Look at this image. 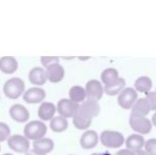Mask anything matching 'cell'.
<instances>
[{
	"label": "cell",
	"mask_w": 156,
	"mask_h": 155,
	"mask_svg": "<svg viewBox=\"0 0 156 155\" xmlns=\"http://www.w3.org/2000/svg\"><path fill=\"white\" fill-rule=\"evenodd\" d=\"M47 134V125L41 120H33L26 124L23 129V136L29 140L36 141L45 138Z\"/></svg>",
	"instance_id": "6da1fadb"
},
{
	"label": "cell",
	"mask_w": 156,
	"mask_h": 155,
	"mask_svg": "<svg viewBox=\"0 0 156 155\" xmlns=\"http://www.w3.org/2000/svg\"><path fill=\"white\" fill-rule=\"evenodd\" d=\"M26 88V84L23 80L20 78H11L4 83L3 85V93L6 98L9 99H18L19 97L23 96Z\"/></svg>",
	"instance_id": "7a4b0ae2"
},
{
	"label": "cell",
	"mask_w": 156,
	"mask_h": 155,
	"mask_svg": "<svg viewBox=\"0 0 156 155\" xmlns=\"http://www.w3.org/2000/svg\"><path fill=\"white\" fill-rule=\"evenodd\" d=\"M100 141L104 147L109 149L120 148L125 143L124 136L118 131H103L100 135Z\"/></svg>",
	"instance_id": "3957f363"
},
{
	"label": "cell",
	"mask_w": 156,
	"mask_h": 155,
	"mask_svg": "<svg viewBox=\"0 0 156 155\" xmlns=\"http://www.w3.org/2000/svg\"><path fill=\"white\" fill-rule=\"evenodd\" d=\"M129 126L131 129L136 132V134L146 135L152 131V121L147 117H138L131 115L129 116Z\"/></svg>",
	"instance_id": "277c9868"
},
{
	"label": "cell",
	"mask_w": 156,
	"mask_h": 155,
	"mask_svg": "<svg viewBox=\"0 0 156 155\" xmlns=\"http://www.w3.org/2000/svg\"><path fill=\"white\" fill-rule=\"evenodd\" d=\"M137 100L138 93L135 88H132V87H125L118 96V104L123 110H132Z\"/></svg>",
	"instance_id": "5b68a950"
},
{
	"label": "cell",
	"mask_w": 156,
	"mask_h": 155,
	"mask_svg": "<svg viewBox=\"0 0 156 155\" xmlns=\"http://www.w3.org/2000/svg\"><path fill=\"white\" fill-rule=\"evenodd\" d=\"M8 145L11 150L17 153H28L30 151V140L23 135H11L8 139Z\"/></svg>",
	"instance_id": "8992f818"
},
{
	"label": "cell",
	"mask_w": 156,
	"mask_h": 155,
	"mask_svg": "<svg viewBox=\"0 0 156 155\" xmlns=\"http://www.w3.org/2000/svg\"><path fill=\"white\" fill-rule=\"evenodd\" d=\"M93 118L94 117L84 107L80 105L79 110L76 111V113L72 118L74 128L78 130H87L93 122Z\"/></svg>",
	"instance_id": "52a82bcc"
},
{
	"label": "cell",
	"mask_w": 156,
	"mask_h": 155,
	"mask_svg": "<svg viewBox=\"0 0 156 155\" xmlns=\"http://www.w3.org/2000/svg\"><path fill=\"white\" fill-rule=\"evenodd\" d=\"M80 107V104L74 103L70 99H61L58 102V105H56V111L60 114V116L64 118H73L74 114L76 113V111Z\"/></svg>",
	"instance_id": "ba28073f"
},
{
	"label": "cell",
	"mask_w": 156,
	"mask_h": 155,
	"mask_svg": "<svg viewBox=\"0 0 156 155\" xmlns=\"http://www.w3.org/2000/svg\"><path fill=\"white\" fill-rule=\"evenodd\" d=\"M86 90L87 99L94 100V101H99L102 99L103 93H104V87L102 83L98 80H90L86 83L85 86Z\"/></svg>",
	"instance_id": "9c48e42d"
},
{
	"label": "cell",
	"mask_w": 156,
	"mask_h": 155,
	"mask_svg": "<svg viewBox=\"0 0 156 155\" xmlns=\"http://www.w3.org/2000/svg\"><path fill=\"white\" fill-rule=\"evenodd\" d=\"M23 101L29 104H37L45 100L46 91L41 87H31L23 96Z\"/></svg>",
	"instance_id": "30bf717a"
},
{
	"label": "cell",
	"mask_w": 156,
	"mask_h": 155,
	"mask_svg": "<svg viewBox=\"0 0 156 155\" xmlns=\"http://www.w3.org/2000/svg\"><path fill=\"white\" fill-rule=\"evenodd\" d=\"M10 116L14 121L23 123L30 119V113L28 108L21 104H14L10 108Z\"/></svg>",
	"instance_id": "8fae6325"
},
{
	"label": "cell",
	"mask_w": 156,
	"mask_h": 155,
	"mask_svg": "<svg viewBox=\"0 0 156 155\" xmlns=\"http://www.w3.org/2000/svg\"><path fill=\"white\" fill-rule=\"evenodd\" d=\"M99 141V136L96 131L94 130H87L83 133V135L80 138V145L83 149L90 150L94 149Z\"/></svg>",
	"instance_id": "7c38bea8"
},
{
	"label": "cell",
	"mask_w": 156,
	"mask_h": 155,
	"mask_svg": "<svg viewBox=\"0 0 156 155\" xmlns=\"http://www.w3.org/2000/svg\"><path fill=\"white\" fill-rule=\"evenodd\" d=\"M58 112L56 106L51 102H43L37 110V115L41 121H51L54 118V115Z\"/></svg>",
	"instance_id": "4fadbf2b"
},
{
	"label": "cell",
	"mask_w": 156,
	"mask_h": 155,
	"mask_svg": "<svg viewBox=\"0 0 156 155\" xmlns=\"http://www.w3.org/2000/svg\"><path fill=\"white\" fill-rule=\"evenodd\" d=\"M29 81L32 85H36V87H41L47 82V73L41 67H34L29 71Z\"/></svg>",
	"instance_id": "5bb4252c"
},
{
	"label": "cell",
	"mask_w": 156,
	"mask_h": 155,
	"mask_svg": "<svg viewBox=\"0 0 156 155\" xmlns=\"http://www.w3.org/2000/svg\"><path fill=\"white\" fill-rule=\"evenodd\" d=\"M47 80L51 83H60L65 77V69L62 65L54 64L46 69Z\"/></svg>",
	"instance_id": "9a60e30c"
},
{
	"label": "cell",
	"mask_w": 156,
	"mask_h": 155,
	"mask_svg": "<svg viewBox=\"0 0 156 155\" xmlns=\"http://www.w3.org/2000/svg\"><path fill=\"white\" fill-rule=\"evenodd\" d=\"M151 106L147 98H139L132 107L131 115L138 117H147V115L151 112Z\"/></svg>",
	"instance_id": "2e32d148"
},
{
	"label": "cell",
	"mask_w": 156,
	"mask_h": 155,
	"mask_svg": "<svg viewBox=\"0 0 156 155\" xmlns=\"http://www.w3.org/2000/svg\"><path fill=\"white\" fill-rule=\"evenodd\" d=\"M18 69V62L13 56H2L0 58V70L5 75H13Z\"/></svg>",
	"instance_id": "e0dca14e"
},
{
	"label": "cell",
	"mask_w": 156,
	"mask_h": 155,
	"mask_svg": "<svg viewBox=\"0 0 156 155\" xmlns=\"http://www.w3.org/2000/svg\"><path fill=\"white\" fill-rule=\"evenodd\" d=\"M54 149V143L51 138H41L39 140H36L33 143V150L35 152L43 155H47L48 153Z\"/></svg>",
	"instance_id": "ac0fdd59"
},
{
	"label": "cell",
	"mask_w": 156,
	"mask_h": 155,
	"mask_svg": "<svg viewBox=\"0 0 156 155\" xmlns=\"http://www.w3.org/2000/svg\"><path fill=\"white\" fill-rule=\"evenodd\" d=\"M146 145V140H144V136L139 134H132L125 140V146H126V149L131 150L133 152L139 151L142 150V148H144Z\"/></svg>",
	"instance_id": "d6986e66"
},
{
	"label": "cell",
	"mask_w": 156,
	"mask_h": 155,
	"mask_svg": "<svg viewBox=\"0 0 156 155\" xmlns=\"http://www.w3.org/2000/svg\"><path fill=\"white\" fill-rule=\"evenodd\" d=\"M86 90L85 88H83L82 86H79V85H74L71 88L69 89V99L71 100L74 103H83V102L86 101Z\"/></svg>",
	"instance_id": "ffe728a7"
},
{
	"label": "cell",
	"mask_w": 156,
	"mask_h": 155,
	"mask_svg": "<svg viewBox=\"0 0 156 155\" xmlns=\"http://www.w3.org/2000/svg\"><path fill=\"white\" fill-rule=\"evenodd\" d=\"M153 87V83L149 77L146 76H142L139 77L137 80L135 81V84H134V88L137 93H149L151 91Z\"/></svg>",
	"instance_id": "44dd1931"
},
{
	"label": "cell",
	"mask_w": 156,
	"mask_h": 155,
	"mask_svg": "<svg viewBox=\"0 0 156 155\" xmlns=\"http://www.w3.org/2000/svg\"><path fill=\"white\" fill-rule=\"evenodd\" d=\"M119 79V72L115 68H106L101 73V82L104 84V86H108V85L114 84Z\"/></svg>",
	"instance_id": "7402d4cb"
},
{
	"label": "cell",
	"mask_w": 156,
	"mask_h": 155,
	"mask_svg": "<svg viewBox=\"0 0 156 155\" xmlns=\"http://www.w3.org/2000/svg\"><path fill=\"white\" fill-rule=\"evenodd\" d=\"M50 129L55 133L65 132L68 129V120L62 116H56L50 121Z\"/></svg>",
	"instance_id": "603a6c76"
},
{
	"label": "cell",
	"mask_w": 156,
	"mask_h": 155,
	"mask_svg": "<svg viewBox=\"0 0 156 155\" xmlns=\"http://www.w3.org/2000/svg\"><path fill=\"white\" fill-rule=\"evenodd\" d=\"M125 88V80L123 78H120L116 83L108 86H104V93L108 96H119L120 93Z\"/></svg>",
	"instance_id": "cb8c5ba5"
},
{
	"label": "cell",
	"mask_w": 156,
	"mask_h": 155,
	"mask_svg": "<svg viewBox=\"0 0 156 155\" xmlns=\"http://www.w3.org/2000/svg\"><path fill=\"white\" fill-rule=\"evenodd\" d=\"M81 106H82V107H84L85 110H86L93 117L98 116L99 113H100V111H101L98 101H94V100H88V99H87L86 101L83 102V103L81 104Z\"/></svg>",
	"instance_id": "d4e9b609"
},
{
	"label": "cell",
	"mask_w": 156,
	"mask_h": 155,
	"mask_svg": "<svg viewBox=\"0 0 156 155\" xmlns=\"http://www.w3.org/2000/svg\"><path fill=\"white\" fill-rule=\"evenodd\" d=\"M11 137V129L4 122H0V143L8 140Z\"/></svg>",
	"instance_id": "484cf974"
},
{
	"label": "cell",
	"mask_w": 156,
	"mask_h": 155,
	"mask_svg": "<svg viewBox=\"0 0 156 155\" xmlns=\"http://www.w3.org/2000/svg\"><path fill=\"white\" fill-rule=\"evenodd\" d=\"M58 61H60V58H58V56H41V65L46 69L54 64H58Z\"/></svg>",
	"instance_id": "4316f807"
},
{
	"label": "cell",
	"mask_w": 156,
	"mask_h": 155,
	"mask_svg": "<svg viewBox=\"0 0 156 155\" xmlns=\"http://www.w3.org/2000/svg\"><path fill=\"white\" fill-rule=\"evenodd\" d=\"M144 151L149 155H156V138H150L146 141Z\"/></svg>",
	"instance_id": "83f0119b"
},
{
	"label": "cell",
	"mask_w": 156,
	"mask_h": 155,
	"mask_svg": "<svg viewBox=\"0 0 156 155\" xmlns=\"http://www.w3.org/2000/svg\"><path fill=\"white\" fill-rule=\"evenodd\" d=\"M147 99H148L149 103H150L151 110L156 111V90L155 91H150L149 93H147Z\"/></svg>",
	"instance_id": "f1b7e54d"
},
{
	"label": "cell",
	"mask_w": 156,
	"mask_h": 155,
	"mask_svg": "<svg viewBox=\"0 0 156 155\" xmlns=\"http://www.w3.org/2000/svg\"><path fill=\"white\" fill-rule=\"evenodd\" d=\"M116 155H136L135 152L131 151L129 149H122V150H119V151L116 153Z\"/></svg>",
	"instance_id": "f546056e"
},
{
	"label": "cell",
	"mask_w": 156,
	"mask_h": 155,
	"mask_svg": "<svg viewBox=\"0 0 156 155\" xmlns=\"http://www.w3.org/2000/svg\"><path fill=\"white\" fill-rule=\"evenodd\" d=\"M135 154L136 155H149L146 151H144V150H139V151H136Z\"/></svg>",
	"instance_id": "4dcf8cb0"
},
{
	"label": "cell",
	"mask_w": 156,
	"mask_h": 155,
	"mask_svg": "<svg viewBox=\"0 0 156 155\" xmlns=\"http://www.w3.org/2000/svg\"><path fill=\"white\" fill-rule=\"evenodd\" d=\"M26 155H43V154H39V153H37V152H35L34 150H30L28 153H26Z\"/></svg>",
	"instance_id": "1f68e13d"
},
{
	"label": "cell",
	"mask_w": 156,
	"mask_h": 155,
	"mask_svg": "<svg viewBox=\"0 0 156 155\" xmlns=\"http://www.w3.org/2000/svg\"><path fill=\"white\" fill-rule=\"evenodd\" d=\"M151 121H152V124L153 125L156 126V112L154 113V115L152 116V119H151Z\"/></svg>",
	"instance_id": "d6a6232c"
},
{
	"label": "cell",
	"mask_w": 156,
	"mask_h": 155,
	"mask_svg": "<svg viewBox=\"0 0 156 155\" xmlns=\"http://www.w3.org/2000/svg\"><path fill=\"white\" fill-rule=\"evenodd\" d=\"M91 155H113V154H111L109 152H104V153H94Z\"/></svg>",
	"instance_id": "836d02e7"
},
{
	"label": "cell",
	"mask_w": 156,
	"mask_h": 155,
	"mask_svg": "<svg viewBox=\"0 0 156 155\" xmlns=\"http://www.w3.org/2000/svg\"><path fill=\"white\" fill-rule=\"evenodd\" d=\"M3 155H13V154H10V153H5V154H3Z\"/></svg>",
	"instance_id": "e575fe53"
},
{
	"label": "cell",
	"mask_w": 156,
	"mask_h": 155,
	"mask_svg": "<svg viewBox=\"0 0 156 155\" xmlns=\"http://www.w3.org/2000/svg\"><path fill=\"white\" fill-rule=\"evenodd\" d=\"M0 150H1V146H0Z\"/></svg>",
	"instance_id": "d590c367"
},
{
	"label": "cell",
	"mask_w": 156,
	"mask_h": 155,
	"mask_svg": "<svg viewBox=\"0 0 156 155\" xmlns=\"http://www.w3.org/2000/svg\"><path fill=\"white\" fill-rule=\"evenodd\" d=\"M0 99H1V98H0Z\"/></svg>",
	"instance_id": "8d00e7d4"
}]
</instances>
